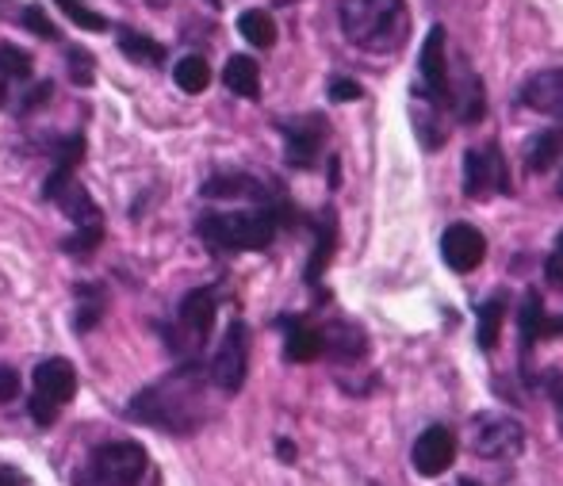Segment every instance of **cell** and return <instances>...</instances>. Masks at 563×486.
Masks as SVG:
<instances>
[{"label": "cell", "instance_id": "cell-1", "mask_svg": "<svg viewBox=\"0 0 563 486\" xmlns=\"http://www.w3.org/2000/svg\"><path fill=\"white\" fill-rule=\"evenodd\" d=\"M126 418L142 421L150 429H162L173 437H188L203 426V384H200V368L188 364L177 368L173 376L157 379L146 390L131 398L126 406Z\"/></svg>", "mask_w": 563, "mask_h": 486}, {"label": "cell", "instance_id": "cell-2", "mask_svg": "<svg viewBox=\"0 0 563 486\" xmlns=\"http://www.w3.org/2000/svg\"><path fill=\"white\" fill-rule=\"evenodd\" d=\"M338 23L353 46L387 54L407 38V0H341Z\"/></svg>", "mask_w": 563, "mask_h": 486}, {"label": "cell", "instance_id": "cell-3", "mask_svg": "<svg viewBox=\"0 0 563 486\" xmlns=\"http://www.w3.org/2000/svg\"><path fill=\"white\" fill-rule=\"evenodd\" d=\"M276 227H280V214L276 207H257V211H223V214H203L196 222L200 238L211 245V250H268L276 238Z\"/></svg>", "mask_w": 563, "mask_h": 486}, {"label": "cell", "instance_id": "cell-4", "mask_svg": "<svg viewBox=\"0 0 563 486\" xmlns=\"http://www.w3.org/2000/svg\"><path fill=\"white\" fill-rule=\"evenodd\" d=\"M31 384H35V395L27 402V413L35 418V426H54L58 406H66L77 395V368L62 356H51L35 368Z\"/></svg>", "mask_w": 563, "mask_h": 486}, {"label": "cell", "instance_id": "cell-5", "mask_svg": "<svg viewBox=\"0 0 563 486\" xmlns=\"http://www.w3.org/2000/svg\"><path fill=\"white\" fill-rule=\"evenodd\" d=\"M146 467H150V460L139 441H112L92 452L89 483L92 486H139Z\"/></svg>", "mask_w": 563, "mask_h": 486}, {"label": "cell", "instance_id": "cell-6", "mask_svg": "<svg viewBox=\"0 0 563 486\" xmlns=\"http://www.w3.org/2000/svg\"><path fill=\"white\" fill-rule=\"evenodd\" d=\"M245 372H250V330L242 318H234L219 341L216 361H211V384L227 395H238L245 384Z\"/></svg>", "mask_w": 563, "mask_h": 486}, {"label": "cell", "instance_id": "cell-7", "mask_svg": "<svg viewBox=\"0 0 563 486\" xmlns=\"http://www.w3.org/2000/svg\"><path fill=\"white\" fill-rule=\"evenodd\" d=\"M521 444H526V429H521V421L506 418V413H479L472 421L475 456L506 460V456H518Z\"/></svg>", "mask_w": 563, "mask_h": 486}, {"label": "cell", "instance_id": "cell-8", "mask_svg": "<svg viewBox=\"0 0 563 486\" xmlns=\"http://www.w3.org/2000/svg\"><path fill=\"white\" fill-rule=\"evenodd\" d=\"M464 192L472 199H479L487 192H510V177H506L498 146L467 150L464 154Z\"/></svg>", "mask_w": 563, "mask_h": 486}, {"label": "cell", "instance_id": "cell-9", "mask_svg": "<svg viewBox=\"0 0 563 486\" xmlns=\"http://www.w3.org/2000/svg\"><path fill=\"white\" fill-rule=\"evenodd\" d=\"M441 257H445L452 273H472L487 257V238L472 222H452L445 234H441Z\"/></svg>", "mask_w": 563, "mask_h": 486}, {"label": "cell", "instance_id": "cell-10", "mask_svg": "<svg viewBox=\"0 0 563 486\" xmlns=\"http://www.w3.org/2000/svg\"><path fill=\"white\" fill-rule=\"evenodd\" d=\"M418 77H422V92L430 100L449 97V66H445V27L433 23L426 31L422 54H418Z\"/></svg>", "mask_w": 563, "mask_h": 486}, {"label": "cell", "instance_id": "cell-11", "mask_svg": "<svg viewBox=\"0 0 563 486\" xmlns=\"http://www.w3.org/2000/svg\"><path fill=\"white\" fill-rule=\"evenodd\" d=\"M284 142H288V165L291 169H311L319 162V150L327 142V123L319 115L284 123Z\"/></svg>", "mask_w": 563, "mask_h": 486}, {"label": "cell", "instance_id": "cell-12", "mask_svg": "<svg viewBox=\"0 0 563 486\" xmlns=\"http://www.w3.org/2000/svg\"><path fill=\"white\" fill-rule=\"evenodd\" d=\"M410 460H415V472L418 475L433 479V475H441L452 464V460H456V437H452L445 426H430L415 441V452H410Z\"/></svg>", "mask_w": 563, "mask_h": 486}, {"label": "cell", "instance_id": "cell-13", "mask_svg": "<svg viewBox=\"0 0 563 486\" xmlns=\"http://www.w3.org/2000/svg\"><path fill=\"white\" fill-rule=\"evenodd\" d=\"M216 307H219L216 288H196V291H188L185 299H180V330H185V338L192 341L196 349L211 338V325H216Z\"/></svg>", "mask_w": 563, "mask_h": 486}, {"label": "cell", "instance_id": "cell-14", "mask_svg": "<svg viewBox=\"0 0 563 486\" xmlns=\"http://www.w3.org/2000/svg\"><path fill=\"white\" fill-rule=\"evenodd\" d=\"M521 103L541 111V115L563 119V69H544V74L529 77L521 89Z\"/></svg>", "mask_w": 563, "mask_h": 486}, {"label": "cell", "instance_id": "cell-15", "mask_svg": "<svg viewBox=\"0 0 563 486\" xmlns=\"http://www.w3.org/2000/svg\"><path fill=\"white\" fill-rule=\"evenodd\" d=\"M334 245H338V222H334V211H322L319 214V227H314V250H311V261H307V284L319 288L322 273H327L330 257H334Z\"/></svg>", "mask_w": 563, "mask_h": 486}, {"label": "cell", "instance_id": "cell-16", "mask_svg": "<svg viewBox=\"0 0 563 486\" xmlns=\"http://www.w3.org/2000/svg\"><path fill=\"white\" fill-rule=\"evenodd\" d=\"M284 330H288V341H284V356H288L291 364H311L322 356V333L314 330V325L307 322H284Z\"/></svg>", "mask_w": 563, "mask_h": 486}, {"label": "cell", "instance_id": "cell-17", "mask_svg": "<svg viewBox=\"0 0 563 486\" xmlns=\"http://www.w3.org/2000/svg\"><path fill=\"white\" fill-rule=\"evenodd\" d=\"M518 325H521V356L529 361V353H533L537 341L549 338V314H544V302H541V295H537V291H529L526 302H521Z\"/></svg>", "mask_w": 563, "mask_h": 486}, {"label": "cell", "instance_id": "cell-18", "mask_svg": "<svg viewBox=\"0 0 563 486\" xmlns=\"http://www.w3.org/2000/svg\"><path fill=\"white\" fill-rule=\"evenodd\" d=\"M223 81H227V89L234 92V97H245V100L261 97V69H257V62L245 58V54H234V58L227 62Z\"/></svg>", "mask_w": 563, "mask_h": 486}, {"label": "cell", "instance_id": "cell-19", "mask_svg": "<svg viewBox=\"0 0 563 486\" xmlns=\"http://www.w3.org/2000/svg\"><path fill=\"white\" fill-rule=\"evenodd\" d=\"M238 35L250 46H257V51H268V46L276 43V20L265 8H245V12L238 15Z\"/></svg>", "mask_w": 563, "mask_h": 486}, {"label": "cell", "instance_id": "cell-20", "mask_svg": "<svg viewBox=\"0 0 563 486\" xmlns=\"http://www.w3.org/2000/svg\"><path fill=\"white\" fill-rule=\"evenodd\" d=\"M203 196L208 199H234V196L268 199L265 188H261L253 177H245V173H219V177H211L208 185H203Z\"/></svg>", "mask_w": 563, "mask_h": 486}, {"label": "cell", "instance_id": "cell-21", "mask_svg": "<svg viewBox=\"0 0 563 486\" xmlns=\"http://www.w3.org/2000/svg\"><path fill=\"white\" fill-rule=\"evenodd\" d=\"M563 154V131H541L526 150V165L529 173H549Z\"/></svg>", "mask_w": 563, "mask_h": 486}, {"label": "cell", "instance_id": "cell-22", "mask_svg": "<svg viewBox=\"0 0 563 486\" xmlns=\"http://www.w3.org/2000/svg\"><path fill=\"white\" fill-rule=\"evenodd\" d=\"M119 51L139 66H162L165 62V46L157 38L142 35V31H119Z\"/></svg>", "mask_w": 563, "mask_h": 486}, {"label": "cell", "instance_id": "cell-23", "mask_svg": "<svg viewBox=\"0 0 563 486\" xmlns=\"http://www.w3.org/2000/svg\"><path fill=\"white\" fill-rule=\"evenodd\" d=\"M173 81H177L180 92H203L211 85V66L200 58V54H188V58L177 62V69H173Z\"/></svg>", "mask_w": 563, "mask_h": 486}, {"label": "cell", "instance_id": "cell-24", "mask_svg": "<svg viewBox=\"0 0 563 486\" xmlns=\"http://www.w3.org/2000/svg\"><path fill=\"white\" fill-rule=\"evenodd\" d=\"M456 115H460V123H479V119L487 115V100H483L479 77L464 74V81H460V97H456Z\"/></svg>", "mask_w": 563, "mask_h": 486}, {"label": "cell", "instance_id": "cell-25", "mask_svg": "<svg viewBox=\"0 0 563 486\" xmlns=\"http://www.w3.org/2000/svg\"><path fill=\"white\" fill-rule=\"evenodd\" d=\"M503 318H506V302L503 299H490L479 307V349H495L498 345V333H503Z\"/></svg>", "mask_w": 563, "mask_h": 486}, {"label": "cell", "instance_id": "cell-26", "mask_svg": "<svg viewBox=\"0 0 563 486\" xmlns=\"http://www.w3.org/2000/svg\"><path fill=\"white\" fill-rule=\"evenodd\" d=\"M66 69H69V81L81 85V89H89V85L97 81V62H92V54L77 43L66 46Z\"/></svg>", "mask_w": 563, "mask_h": 486}, {"label": "cell", "instance_id": "cell-27", "mask_svg": "<svg viewBox=\"0 0 563 486\" xmlns=\"http://www.w3.org/2000/svg\"><path fill=\"white\" fill-rule=\"evenodd\" d=\"M31 54L20 51V46L12 43H0V77H8V81H27L31 77Z\"/></svg>", "mask_w": 563, "mask_h": 486}, {"label": "cell", "instance_id": "cell-28", "mask_svg": "<svg viewBox=\"0 0 563 486\" xmlns=\"http://www.w3.org/2000/svg\"><path fill=\"white\" fill-rule=\"evenodd\" d=\"M100 242H104V222H100V227H77L74 234L62 242V250H66L69 257H89V253H97Z\"/></svg>", "mask_w": 563, "mask_h": 486}, {"label": "cell", "instance_id": "cell-29", "mask_svg": "<svg viewBox=\"0 0 563 486\" xmlns=\"http://www.w3.org/2000/svg\"><path fill=\"white\" fill-rule=\"evenodd\" d=\"M54 4L66 12V20H74L81 31H108V20L100 12H92L85 0H54Z\"/></svg>", "mask_w": 563, "mask_h": 486}, {"label": "cell", "instance_id": "cell-30", "mask_svg": "<svg viewBox=\"0 0 563 486\" xmlns=\"http://www.w3.org/2000/svg\"><path fill=\"white\" fill-rule=\"evenodd\" d=\"M81 157H85V134H69V139H62L58 150H54V169L74 173L77 165H81Z\"/></svg>", "mask_w": 563, "mask_h": 486}, {"label": "cell", "instance_id": "cell-31", "mask_svg": "<svg viewBox=\"0 0 563 486\" xmlns=\"http://www.w3.org/2000/svg\"><path fill=\"white\" fill-rule=\"evenodd\" d=\"M23 27H27L31 35L46 38V43H54V38H58V27H54V23L46 20V12H43V8H35V4H27V8H23Z\"/></svg>", "mask_w": 563, "mask_h": 486}, {"label": "cell", "instance_id": "cell-32", "mask_svg": "<svg viewBox=\"0 0 563 486\" xmlns=\"http://www.w3.org/2000/svg\"><path fill=\"white\" fill-rule=\"evenodd\" d=\"M364 97V89L356 81H349V77H334L330 81V100L334 103H349V100H361Z\"/></svg>", "mask_w": 563, "mask_h": 486}, {"label": "cell", "instance_id": "cell-33", "mask_svg": "<svg viewBox=\"0 0 563 486\" xmlns=\"http://www.w3.org/2000/svg\"><path fill=\"white\" fill-rule=\"evenodd\" d=\"M51 92H54L51 81H38L35 89H27V97H23V103H20V115H27V111H38L46 100H51Z\"/></svg>", "mask_w": 563, "mask_h": 486}, {"label": "cell", "instance_id": "cell-34", "mask_svg": "<svg viewBox=\"0 0 563 486\" xmlns=\"http://www.w3.org/2000/svg\"><path fill=\"white\" fill-rule=\"evenodd\" d=\"M544 390H549L552 406H556V418H560V433H563V372H549V376H544Z\"/></svg>", "mask_w": 563, "mask_h": 486}, {"label": "cell", "instance_id": "cell-35", "mask_svg": "<svg viewBox=\"0 0 563 486\" xmlns=\"http://www.w3.org/2000/svg\"><path fill=\"white\" fill-rule=\"evenodd\" d=\"M20 395V376L12 368H0V402H12Z\"/></svg>", "mask_w": 563, "mask_h": 486}, {"label": "cell", "instance_id": "cell-36", "mask_svg": "<svg viewBox=\"0 0 563 486\" xmlns=\"http://www.w3.org/2000/svg\"><path fill=\"white\" fill-rule=\"evenodd\" d=\"M549 280L563 284V234H560V242H556V253L549 257Z\"/></svg>", "mask_w": 563, "mask_h": 486}, {"label": "cell", "instance_id": "cell-37", "mask_svg": "<svg viewBox=\"0 0 563 486\" xmlns=\"http://www.w3.org/2000/svg\"><path fill=\"white\" fill-rule=\"evenodd\" d=\"M0 486H23V475L15 467H0Z\"/></svg>", "mask_w": 563, "mask_h": 486}, {"label": "cell", "instance_id": "cell-38", "mask_svg": "<svg viewBox=\"0 0 563 486\" xmlns=\"http://www.w3.org/2000/svg\"><path fill=\"white\" fill-rule=\"evenodd\" d=\"M280 456H284V460H291V456H296V449H291L288 441H280Z\"/></svg>", "mask_w": 563, "mask_h": 486}, {"label": "cell", "instance_id": "cell-39", "mask_svg": "<svg viewBox=\"0 0 563 486\" xmlns=\"http://www.w3.org/2000/svg\"><path fill=\"white\" fill-rule=\"evenodd\" d=\"M4 100H8V77H0V108H4Z\"/></svg>", "mask_w": 563, "mask_h": 486}, {"label": "cell", "instance_id": "cell-40", "mask_svg": "<svg viewBox=\"0 0 563 486\" xmlns=\"http://www.w3.org/2000/svg\"><path fill=\"white\" fill-rule=\"evenodd\" d=\"M146 4H154V8H165V4H169V0H146Z\"/></svg>", "mask_w": 563, "mask_h": 486}, {"label": "cell", "instance_id": "cell-41", "mask_svg": "<svg viewBox=\"0 0 563 486\" xmlns=\"http://www.w3.org/2000/svg\"><path fill=\"white\" fill-rule=\"evenodd\" d=\"M460 486H479V483H460Z\"/></svg>", "mask_w": 563, "mask_h": 486}, {"label": "cell", "instance_id": "cell-42", "mask_svg": "<svg viewBox=\"0 0 563 486\" xmlns=\"http://www.w3.org/2000/svg\"><path fill=\"white\" fill-rule=\"evenodd\" d=\"M560 196H563V177H560Z\"/></svg>", "mask_w": 563, "mask_h": 486}]
</instances>
